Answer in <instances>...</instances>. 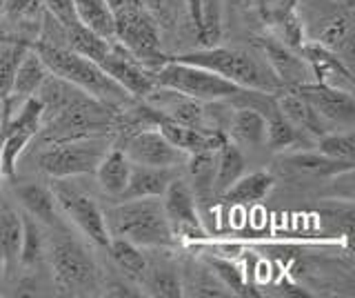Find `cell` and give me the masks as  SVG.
I'll list each match as a JSON object with an SVG mask.
<instances>
[{
  "label": "cell",
  "mask_w": 355,
  "mask_h": 298,
  "mask_svg": "<svg viewBox=\"0 0 355 298\" xmlns=\"http://www.w3.org/2000/svg\"><path fill=\"white\" fill-rule=\"evenodd\" d=\"M120 125V114L87 92L78 90L69 101L42 118L40 138L47 142H67L109 136Z\"/></svg>",
  "instance_id": "obj_1"
},
{
  "label": "cell",
  "mask_w": 355,
  "mask_h": 298,
  "mask_svg": "<svg viewBox=\"0 0 355 298\" xmlns=\"http://www.w3.org/2000/svg\"><path fill=\"white\" fill-rule=\"evenodd\" d=\"M31 47L36 49V53L47 65V69L51 74L60 76V78L76 85L78 90L87 92L89 96L98 98V101H103L111 107H125L131 101L125 87H120L98 63L69 49L62 42L40 38Z\"/></svg>",
  "instance_id": "obj_2"
},
{
  "label": "cell",
  "mask_w": 355,
  "mask_h": 298,
  "mask_svg": "<svg viewBox=\"0 0 355 298\" xmlns=\"http://www.w3.org/2000/svg\"><path fill=\"white\" fill-rule=\"evenodd\" d=\"M173 60L198 65L209 72H214L229 83L242 87V90L251 92H264V94H277L284 90L282 83L277 81V76L271 72L262 56L247 49H231V47H202L180 53V56H169Z\"/></svg>",
  "instance_id": "obj_3"
},
{
  "label": "cell",
  "mask_w": 355,
  "mask_h": 298,
  "mask_svg": "<svg viewBox=\"0 0 355 298\" xmlns=\"http://www.w3.org/2000/svg\"><path fill=\"white\" fill-rule=\"evenodd\" d=\"M111 238H125L138 247H169L175 234L160 198H127L105 212Z\"/></svg>",
  "instance_id": "obj_4"
},
{
  "label": "cell",
  "mask_w": 355,
  "mask_h": 298,
  "mask_svg": "<svg viewBox=\"0 0 355 298\" xmlns=\"http://www.w3.org/2000/svg\"><path fill=\"white\" fill-rule=\"evenodd\" d=\"M304 40L333 49L347 63L353 53V5L340 0H297Z\"/></svg>",
  "instance_id": "obj_5"
},
{
  "label": "cell",
  "mask_w": 355,
  "mask_h": 298,
  "mask_svg": "<svg viewBox=\"0 0 355 298\" xmlns=\"http://www.w3.org/2000/svg\"><path fill=\"white\" fill-rule=\"evenodd\" d=\"M155 87L173 90L189 98H196L200 103H216V101H236L244 92L242 87L229 83L222 76L209 72L198 65L180 63L166 56V60L151 72Z\"/></svg>",
  "instance_id": "obj_6"
},
{
  "label": "cell",
  "mask_w": 355,
  "mask_h": 298,
  "mask_svg": "<svg viewBox=\"0 0 355 298\" xmlns=\"http://www.w3.org/2000/svg\"><path fill=\"white\" fill-rule=\"evenodd\" d=\"M53 285L67 296H89L98 290V267L83 242L60 234L49 245Z\"/></svg>",
  "instance_id": "obj_7"
},
{
  "label": "cell",
  "mask_w": 355,
  "mask_h": 298,
  "mask_svg": "<svg viewBox=\"0 0 355 298\" xmlns=\"http://www.w3.org/2000/svg\"><path fill=\"white\" fill-rule=\"evenodd\" d=\"M107 136L83 138L67 142H49L47 149L38 154V167L51 179H73V176L94 174L98 163L107 154Z\"/></svg>",
  "instance_id": "obj_8"
},
{
  "label": "cell",
  "mask_w": 355,
  "mask_h": 298,
  "mask_svg": "<svg viewBox=\"0 0 355 298\" xmlns=\"http://www.w3.org/2000/svg\"><path fill=\"white\" fill-rule=\"evenodd\" d=\"M51 192L55 196V203H58L60 212L69 218L85 236H89V240H94L100 247L109 245L111 236L105 223V212L98 207V203L92 196L69 183H64L62 179H58V183H53Z\"/></svg>",
  "instance_id": "obj_9"
},
{
  "label": "cell",
  "mask_w": 355,
  "mask_h": 298,
  "mask_svg": "<svg viewBox=\"0 0 355 298\" xmlns=\"http://www.w3.org/2000/svg\"><path fill=\"white\" fill-rule=\"evenodd\" d=\"M98 65L103 67L111 78H114L120 87H125L131 98L144 101L153 90V76L151 72L144 67L142 63H138L131 53L120 45L116 38H111L107 51L103 53V58L98 60Z\"/></svg>",
  "instance_id": "obj_10"
},
{
  "label": "cell",
  "mask_w": 355,
  "mask_h": 298,
  "mask_svg": "<svg viewBox=\"0 0 355 298\" xmlns=\"http://www.w3.org/2000/svg\"><path fill=\"white\" fill-rule=\"evenodd\" d=\"M162 207L169 225L175 236L187 238H205V225L200 216V207L196 203V196L184 179L175 176L169 187L162 194Z\"/></svg>",
  "instance_id": "obj_11"
},
{
  "label": "cell",
  "mask_w": 355,
  "mask_h": 298,
  "mask_svg": "<svg viewBox=\"0 0 355 298\" xmlns=\"http://www.w3.org/2000/svg\"><path fill=\"white\" fill-rule=\"evenodd\" d=\"M122 151L127 154V158L136 165H151V167H178L187 160V154L173 147L166 140L160 129L147 127L127 138Z\"/></svg>",
  "instance_id": "obj_12"
},
{
  "label": "cell",
  "mask_w": 355,
  "mask_h": 298,
  "mask_svg": "<svg viewBox=\"0 0 355 298\" xmlns=\"http://www.w3.org/2000/svg\"><path fill=\"white\" fill-rule=\"evenodd\" d=\"M255 47L260 49V56L266 60L282 87L295 90L300 85L313 81V74H311V67L302 58V53L297 56L295 49L286 47L284 42L275 38H255Z\"/></svg>",
  "instance_id": "obj_13"
},
{
  "label": "cell",
  "mask_w": 355,
  "mask_h": 298,
  "mask_svg": "<svg viewBox=\"0 0 355 298\" xmlns=\"http://www.w3.org/2000/svg\"><path fill=\"white\" fill-rule=\"evenodd\" d=\"M295 90L311 107L315 109L322 120H331V123H338L344 127H353V123H355L353 94L342 92V90H333V87L320 85L315 81L300 85Z\"/></svg>",
  "instance_id": "obj_14"
},
{
  "label": "cell",
  "mask_w": 355,
  "mask_h": 298,
  "mask_svg": "<svg viewBox=\"0 0 355 298\" xmlns=\"http://www.w3.org/2000/svg\"><path fill=\"white\" fill-rule=\"evenodd\" d=\"M300 53L306 60L313 74V81L320 85L333 87V90H342L353 94V74L351 67L344 63L336 51L318 45V42H304L300 47Z\"/></svg>",
  "instance_id": "obj_15"
},
{
  "label": "cell",
  "mask_w": 355,
  "mask_h": 298,
  "mask_svg": "<svg viewBox=\"0 0 355 298\" xmlns=\"http://www.w3.org/2000/svg\"><path fill=\"white\" fill-rule=\"evenodd\" d=\"M14 194L20 201L22 209L38 220L40 225H47L51 229H64V220L51 187H44L38 183H22L14 187Z\"/></svg>",
  "instance_id": "obj_16"
},
{
  "label": "cell",
  "mask_w": 355,
  "mask_h": 298,
  "mask_svg": "<svg viewBox=\"0 0 355 298\" xmlns=\"http://www.w3.org/2000/svg\"><path fill=\"white\" fill-rule=\"evenodd\" d=\"M175 176L178 174L173 167H151V165L131 163L129 183L120 201H127V198H162L164 190Z\"/></svg>",
  "instance_id": "obj_17"
},
{
  "label": "cell",
  "mask_w": 355,
  "mask_h": 298,
  "mask_svg": "<svg viewBox=\"0 0 355 298\" xmlns=\"http://www.w3.org/2000/svg\"><path fill=\"white\" fill-rule=\"evenodd\" d=\"M51 72L47 69V65L42 63V58L36 53L29 45V49L25 51V56L20 58L18 69L14 76V83H11V92L5 98V103H25L27 98L36 96V92L40 90V85L44 83Z\"/></svg>",
  "instance_id": "obj_18"
},
{
  "label": "cell",
  "mask_w": 355,
  "mask_h": 298,
  "mask_svg": "<svg viewBox=\"0 0 355 298\" xmlns=\"http://www.w3.org/2000/svg\"><path fill=\"white\" fill-rule=\"evenodd\" d=\"M275 107H277V112H280L286 120H291L300 131H309V134H315V136L324 134V123H322V118L318 116L315 109L297 94V90L284 87V90L277 92Z\"/></svg>",
  "instance_id": "obj_19"
},
{
  "label": "cell",
  "mask_w": 355,
  "mask_h": 298,
  "mask_svg": "<svg viewBox=\"0 0 355 298\" xmlns=\"http://www.w3.org/2000/svg\"><path fill=\"white\" fill-rule=\"evenodd\" d=\"M187 174H189V187L196 196V203L207 205L214 201V174H216V149L193 151L187 154Z\"/></svg>",
  "instance_id": "obj_20"
},
{
  "label": "cell",
  "mask_w": 355,
  "mask_h": 298,
  "mask_svg": "<svg viewBox=\"0 0 355 298\" xmlns=\"http://www.w3.org/2000/svg\"><path fill=\"white\" fill-rule=\"evenodd\" d=\"M129 172H131V160L127 158V154L120 147H114L107 149L94 174L98 179L100 190L114 198H120L129 183Z\"/></svg>",
  "instance_id": "obj_21"
},
{
  "label": "cell",
  "mask_w": 355,
  "mask_h": 298,
  "mask_svg": "<svg viewBox=\"0 0 355 298\" xmlns=\"http://www.w3.org/2000/svg\"><path fill=\"white\" fill-rule=\"evenodd\" d=\"M229 136L249 147H262L266 136V116L255 105H242L229 120Z\"/></svg>",
  "instance_id": "obj_22"
},
{
  "label": "cell",
  "mask_w": 355,
  "mask_h": 298,
  "mask_svg": "<svg viewBox=\"0 0 355 298\" xmlns=\"http://www.w3.org/2000/svg\"><path fill=\"white\" fill-rule=\"evenodd\" d=\"M244 156L236 142L225 138L216 149V174H214V196H222L229 187L244 174Z\"/></svg>",
  "instance_id": "obj_23"
},
{
  "label": "cell",
  "mask_w": 355,
  "mask_h": 298,
  "mask_svg": "<svg viewBox=\"0 0 355 298\" xmlns=\"http://www.w3.org/2000/svg\"><path fill=\"white\" fill-rule=\"evenodd\" d=\"M273 183L275 181L269 172H253L249 176L242 174L220 198H225L231 207H247V205L262 201V198L273 190Z\"/></svg>",
  "instance_id": "obj_24"
},
{
  "label": "cell",
  "mask_w": 355,
  "mask_h": 298,
  "mask_svg": "<svg viewBox=\"0 0 355 298\" xmlns=\"http://www.w3.org/2000/svg\"><path fill=\"white\" fill-rule=\"evenodd\" d=\"M140 285L151 296H160V298H180V296H184L180 272H178L173 265L166 263V260L147 263V272H144V279H142Z\"/></svg>",
  "instance_id": "obj_25"
},
{
  "label": "cell",
  "mask_w": 355,
  "mask_h": 298,
  "mask_svg": "<svg viewBox=\"0 0 355 298\" xmlns=\"http://www.w3.org/2000/svg\"><path fill=\"white\" fill-rule=\"evenodd\" d=\"M20 236H22V214H18V209L14 205H9L5 198H0V254H3L7 267L18 263Z\"/></svg>",
  "instance_id": "obj_26"
},
{
  "label": "cell",
  "mask_w": 355,
  "mask_h": 298,
  "mask_svg": "<svg viewBox=\"0 0 355 298\" xmlns=\"http://www.w3.org/2000/svg\"><path fill=\"white\" fill-rule=\"evenodd\" d=\"M111 258L120 267V272L127 276L133 283H142L144 272H147V256L142 254V249L133 242L125 240V238H111L107 245Z\"/></svg>",
  "instance_id": "obj_27"
},
{
  "label": "cell",
  "mask_w": 355,
  "mask_h": 298,
  "mask_svg": "<svg viewBox=\"0 0 355 298\" xmlns=\"http://www.w3.org/2000/svg\"><path fill=\"white\" fill-rule=\"evenodd\" d=\"M73 7L87 29H92L94 34L103 38H114V14H111L107 0H73Z\"/></svg>",
  "instance_id": "obj_28"
},
{
  "label": "cell",
  "mask_w": 355,
  "mask_h": 298,
  "mask_svg": "<svg viewBox=\"0 0 355 298\" xmlns=\"http://www.w3.org/2000/svg\"><path fill=\"white\" fill-rule=\"evenodd\" d=\"M286 163L291 165L293 169L304 172V174H313V176H340L353 169V163L347 160H336L331 156H324L322 151H304V154H293L288 156Z\"/></svg>",
  "instance_id": "obj_29"
},
{
  "label": "cell",
  "mask_w": 355,
  "mask_h": 298,
  "mask_svg": "<svg viewBox=\"0 0 355 298\" xmlns=\"http://www.w3.org/2000/svg\"><path fill=\"white\" fill-rule=\"evenodd\" d=\"M302 140V131H300L291 120H286L277 107L273 112L266 114V136H264V145H269L271 149L280 151L297 145Z\"/></svg>",
  "instance_id": "obj_30"
},
{
  "label": "cell",
  "mask_w": 355,
  "mask_h": 298,
  "mask_svg": "<svg viewBox=\"0 0 355 298\" xmlns=\"http://www.w3.org/2000/svg\"><path fill=\"white\" fill-rule=\"evenodd\" d=\"M27 49H29L27 40H11L7 45L0 47V103L9 96L18 63L22 56H25Z\"/></svg>",
  "instance_id": "obj_31"
},
{
  "label": "cell",
  "mask_w": 355,
  "mask_h": 298,
  "mask_svg": "<svg viewBox=\"0 0 355 298\" xmlns=\"http://www.w3.org/2000/svg\"><path fill=\"white\" fill-rule=\"evenodd\" d=\"M42 247H44V238H42L40 223L25 212V214H22V236H20L18 260L22 265H33L40 258Z\"/></svg>",
  "instance_id": "obj_32"
},
{
  "label": "cell",
  "mask_w": 355,
  "mask_h": 298,
  "mask_svg": "<svg viewBox=\"0 0 355 298\" xmlns=\"http://www.w3.org/2000/svg\"><path fill=\"white\" fill-rule=\"evenodd\" d=\"M318 149L324 154V156H331L336 160H347L353 163L355 158V134L349 127L347 131H333V134H322L318 140Z\"/></svg>",
  "instance_id": "obj_33"
},
{
  "label": "cell",
  "mask_w": 355,
  "mask_h": 298,
  "mask_svg": "<svg viewBox=\"0 0 355 298\" xmlns=\"http://www.w3.org/2000/svg\"><path fill=\"white\" fill-rule=\"evenodd\" d=\"M182 290H189L187 292L189 296H209V298H220L231 294L211 267L189 272V279L182 281Z\"/></svg>",
  "instance_id": "obj_34"
},
{
  "label": "cell",
  "mask_w": 355,
  "mask_h": 298,
  "mask_svg": "<svg viewBox=\"0 0 355 298\" xmlns=\"http://www.w3.org/2000/svg\"><path fill=\"white\" fill-rule=\"evenodd\" d=\"M207 263L231 294H238V296L251 294L247 279H244V272H240L238 265H233L231 260H225V258H209Z\"/></svg>",
  "instance_id": "obj_35"
},
{
  "label": "cell",
  "mask_w": 355,
  "mask_h": 298,
  "mask_svg": "<svg viewBox=\"0 0 355 298\" xmlns=\"http://www.w3.org/2000/svg\"><path fill=\"white\" fill-rule=\"evenodd\" d=\"M222 27V0H202V29H200L198 40L211 47L220 38Z\"/></svg>",
  "instance_id": "obj_36"
},
{
  "label": "cell",
  "mask_w": 355,
  "mask_h": 298,
  "mask_svg": "<svg viewBox=\"0 0 355 298\" xmlns=\"http://www.w3.org/2000/svg\"><path fill=\"white\" fill-rule=\"evenodd\" d=\"M40 3L44 9H47L49 18H53L62 31H67L69 27L80 23V18H78V14H76L73 0H40Z\"/></svg>",
  "instance_id": "obj_37"
},
{
  "label": "cell",
  "mask_w": 355,
  "mask_h": 298,
  "mask_svg": "<svg viewBox=\"0 0 355 298\" xmlns=\"http://www.w3.org/2000/svg\"><path fill=\"white\" fill-rule=\"evenodd\" d=\"M184 7L196 27V34H200V29H202V0H184Z\"/></svg>",
  "instance_id": "obj_38"
},
{
  "label": "cell",
  "mask_w": 355,
  "mask_h": 298,
  "mask_svg": "<svg viewBox=\"0 0 355 298\" xmlns=\"http://www.w3.org/2000/svg\"><path fill=\"white\" fill-rule=\"evenodd\" d=\"M142 3L147 5L151 16L158 20V25H160V20H162V23H164V20H169V9H166L164 0H142Z\"/></svg>",
  "instance_id": "obj_39"
},
{
  "label": "cell",
  "mask_w": 355,
  "mask_h": 298,
  "mask_svg": "<svg viewBox=\"0 0 355 298\" xmlns=\"http://www.w3.org/2000/svg\"><path fill=\"white\" fill-rule=\"evenodd\" d=\"M107 294L109 296H138V292H133L127 283H111V285H107Z\"/></svg>",
  "instance_id": "obj_40"
},
{
  "label": "cell",
  "mask_w": 355,
  "mask_h": 298,
  "mask_svg": "<svg viewBox=\"0 0 355 298\" xmlns=\"http://www.w3.org/2000/svg\"><path fill=\"white\" fill-rule=\"evenodd\" d=\"M253 0H222V9L229 7L231 12H240V9H247Z\"/></svg>",
  "instance_id": "obj_41"
},
{
  "label": "cell",
  "mask_w": 355,
  "mask_h": 298,
  "mask_svg": "<svg viewBox=\"0 0 355 298\" xmlns=\"http://www.w3.org/2000/svg\"><path fill=\"white\" fill-rule=\"evenodd\" d=\"M3 138H5V116L0 118V147H3ZM3 176V174H0Z\"/></svg>",
  "instance_id": "obj_42"
},
{
  "label": "cell",
  "mask_w": 355,
  "mask_h": 298,
  "mask_svg": "<svg viewBox=\"0 0 355 298\" xmlns=\"http://www.w3.org/2000/svg\"><path fill=\"white\" fill-rule=\"evenodd\" d=\"M5 267H7V265H5V258H3V254H0V274L5 272Z\"/></svg>",
  "instance_id": "obj_43"
},
{
  "label": "cell",
  "mask_w": 355,
  "mask_h": 298,
  "mask_svg": "<svg viewBox=\"0 0 355 298\" xmlns=\"http://www.w3.org/2000/svg\"><path fill=\"white\" fill-rule=\"evenodd\" d=\"M340 3H344V5H353V0H340Z\"/></svg>",
  "instance_id": "obj_44"
},
{
  "label": "cell",
  "mask_w": 355,
  "mask_h": 298,
  "mask_svg": "<svg viewBox=\"0 0 355 298\" xmlns=\"http://www.w3.org/2000/svg\"><path fill=\"white\" fill-rule=\"evenodd\" d=\"M0 47H3V45H0Z\"/></svg>",
  "instance_id": "obj_45"
}]
</instances>
